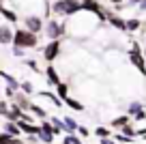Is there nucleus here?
<instances>
[{"label":"nucleus","instance_id":"obj_1","mask_svg":"<svg viewBox=\"0 0 146 144\" xmlns=\"http://www.w3.org/2000/svg\"><path fill=\"white\" fill-rule=\"evenodd\" d=\"M50 9L54 11V15H64V17H71V15H75V13H80V11H82V7H80L78 0H56Z\"/></svg>","mask_w":146,"mask_h":144},{"label":"nucleus","instance_id":"obj_2","mask_svg":"<svg viewBox=\"0 0 146 144\" xmlns=\"http://www.w3.org/2000/svg\"><path fill=\"white\" fill-rule=\"evenodd\" d=\"M13 45H19V47H36L39 45V37L30 30H15L13 32Z\"/></svg>","mask_w":146,"mask_h":144},{"label":"nucleus","instance_id":"obj_3","mask_svg":"<svg viewBox=\"0 0 146 144\" xmlns=\"http://www.w3.org/2000/svg\"><path fill=\"white\" fill-rule=\"evenodd\" d=\"M129 60H131V65L146 77V60H144V54H142V50H140V43H135V41L131 43V50H129Z\"/></svg>","mask_w":146,"mask_h":144},{"label":"nucleus","instance_id":"obj_4","mask_svg":"<svg viewBox=\"0 0 146 144\" xmlns=\"http://www.w3.org/2000/svg\"><path fill=\"white\" fill-rule=\"evenodd\" d=\"M43 28H45V37L50 39H60L64 35V24H60L58 19H50Z\"/></svg>","mask_w":146,"mask_h":144},{"label":"nucleus","instance_id":"obj_5","mask_svg":"<svg viewBox=\"0 0 146 144\" xmlns=\"http://www.w3.org/2000/svg\"><path fill=\"white\" fill-rule=\"evenodd\" d=\"M60 54V39H50V43L45 45V50H43V58L47 63H54Z\"/></svg>","mask_w":146,"mask_h":144},{"label":"nucleus","instance_id":"obj_6","mask_svg":"<svg viewBox=\"0 0 146 144\" xmlns=\"http://www.w3.org/2000/svg\"><path fill=\"white\" fill-rule=\"evenodd\" d=\"M24 24H26V30L35 32V35H39V32L43 30V19L39 17V15H28V17H24Z\"/></svg>","mask_w":146,"mask_h":144},{"label":"nucleus","instance_id":"obj_7","mask_svg":"<svg viewBox=\"0 0 146 144\" xmlns=\"http://www.w3.org/2000/svg\"><path fill=\"white\" fill-rule=\"evenodd\" d=\"M13 43V30L9 26H0V45Z\"/></svg>","mask_w":146,"mask_h":144},{"label":"nucleus","instance_id":"obj_8","mask_svg":"<svg viewBox=\"0 0 146 144\" xmlns=\"http://www.w3.org/2000/svg\"><path fill=\"white\" fill-rule=\"evenodd\" d=\"M2 131H7V133L13 135V138H19V135H22V131H19V127H17L15 121H7L5 125H2Z\"/></svg>","mask_w":146,"mask_h":144},{"label":"nucleus","instance_id":"obj_9","mask_svg":"<svg viewBox=\"0 0 146 144\" xmlns=\"http://www.w3.org/2000/svg\"><path fill=\"white\" fill-rule=\"evenodd\" d=\"M45 77H47V82H50V84H58L60 82V77H58V73H56V69H54V65H47V69H45Z\"/></svg>","mask_w":146,"mask_h":144},{"label":"nucleus","instance_id":"obj_10","mask_svg":"<svg viewBox=\"0 0 146 144\" xmlns=\"http://www.w3.org/2000/svg\"><path fill=\"white\" fill-rule=\"evenodd\" d=\"M0 15H2V17H7V22H17V13H15V11H11V9H7L5 5H2V2H0Z\"/></svg>","mask_w":146,"mask_h":144},{"label":"nucleus","instance_id":"obj_11","mask_svg":"<svg viewBox=\"0 0 146 144\" xmlns=\"http://www.w3.org/2000/svg\"><path fill=\"white\" fill-rule=\"evenodd\" d=\"M62 123H64V133H75V131H78V125H80V123L73 121L71 116L62 118Z\"/></svg>","mask_w":146,"mask_h":144},{"label":"nucleus","instance_id":"obj_12","mask_svg":"<svg viewBox=\"0 0 146 144\" xmlns=\"http://www.w3.org/2000/svg\"><path fill=\"white\" fill-rule=\"evenodd\" d=\"M62 101H64V103H67V105H69L71 110H75V112H84V105L80 103L78 99H71V95H67V97H64Z\"/></svg>","mask_w":146,"mask_h":144},{"label":"nucleus","instance_id":"obj_13","mask_svg":"<svg viewBox=\"0 0 146 144\" xmlns=\"http://www.w3.org/2000/svg\"><path fill=\"white\" fill-rule=\"evenodd\" d=\"M125 26H127V32H135V30H140L142 22L137 17H131V19H125Z\"/></svg>","mask_w":146,"mask_h":144},{"label":"nucleus","instance_id":"obj_14","mask_svg":"<svg viewBox=\"0 0 146 144\" xmlns=\"http://www.w3.org/2000/svg\"><path fill=\"white\" fill-rule=\"evenodd\" d=\"M129 123V114H123V116H116L114 121L110 123V127H114V129H120L123 125H127Z\"/></svg>","mask_w":146,"mask_h":144},{"label":"nucleus","instance_id":"obj_15","mask_svg":"<svg viewBox=\"0 0 146 144\" xmlns=\"http://www.w3.org/2000/svg\"><path fill=\"white\" fill-rule=\"evenodd\" d=\"M41 97H47V99H50L52 103L56 105V108H62V103H64V101L60 99V97H56L54 93H47V90H43V93H41Z\"/></svg>","mask_w":146,"mask_h":144},{"label":"nucleus","instance_id":"obj_16","mask_svg":"<svg viewBox=\"0 0 146 144\" xmlns=\"http://www.w3.org/2000/svg\"><path fill=\"white\" fill-rule=\"evenodd\" d=\"M56 93H58L60 99H64V97L69 95V84H64V82H58V84H56Z\"/></svg>","mask_w":146,"mask_h":144},{"label":"nucleus","instance_id":"obj_17","mask_svg":"<svg viewBox=\"0 0 146 144\" xmlns=\"http://www.w3.org/2000/svg\"><path fill=\"white\" fill-rule=\"evenodd\" d=\"M62 144H84V142H82V138H80V135L67 133V135H64V140H62Z\"/></svg>","mask_w":146,"mask_h":144},{"label":"nucleus","instance_id":"obj_18","mask_svg":"<svg viewBox=\"0 0 146 144\" xmlns=\"http://www.w3.org/2000/svg\"><path fill=\"white\" fill-rule=\"evenodd\" d=\"M28 110H30L32 114H36V116H39V118H47V112H45V110H43V108H39V105H36V103H30V108H28Z\"/></svg>","mask_w":146,"mask_h":144},{"label":"nucleus","instance_id":"obj_19","mask_svg":"<svg viewBox=\"0 0 146 144\" xmlns=\"http://www.w3.org/2000/svg\"><path fill=\"white\" fill-rule=\"evenodd\" d=\"M110 133H112V131H110V127H103V125H99L95 129V135L97 138H110Z\"/></svg>","mask_w":146,"mask_h":144},{"label":"nucleus","instance_id":"obj_20","mask_svg":"<svg viewBox=\"0 0 146 144\" xmlns=\"http://www.w3.org/2000/svg\"><path fill=\"white\" fill-rule=\"evenodd\" d=\"M120 133H123L125 138H133V135H135V129H133V127L127 123V125H123V127H120Z\"/></svg>","mask_w":146,"mask_h":144},{"label":"nucleus","instance_id":"obj_21","mask_svg":"<svg viewBox=\"0 0 146 144\" xmlns=\"http://www.w3.org/2000/svg\"><path fill=\"white\" fill-rule=\"evenodd\" d=\"M142 108H144V105H142L140 101H133V103H129V116H133L135 112H140Z\"/></svg>","mask_w":146,"mask_h":144},{"label":"nucleus","instance_id":"obj_22","mask_svg":"<svg viewBox=\"0 0 146 144\" xmlns=\"http://www.w3.org/2000/svg\"><path fill=\"white\" fill-rule=\"evenodd\" d=\"M52 121V125L56 127V131H58V133H62L64 131V123H62V118H50Z\"/></svg>","mask_w":146,"mask_h":144},{"label":"nucleus","instance_id":"obj_23","mask_svg":"<svg viewBox=\"0 0 146 144\" xmlns=\"http://www.w3.org/2000/svg\"><path fill=\"white\" fill-rule=\"evenodd\" d=\"M19 90H22V93H26V95H32V93H35V88H32L30 82H22V84H19Z\"/></svg>","mask_w":146,"mask_h":144},{"label":"nucleus","instance_id":"obj_24","mask_svg":"<svg viewBox=\"0 0 146 144\" xmlns=\"http://www.w3.org/2000/svg\"><path fill=\"white\" fill-rule=\"evenodd\" d=\"M0 116H9V103H7V101L5 99H2V101H0Z\"/></svg>","mask_w":146,"mask_h":144},{"label":"nucleus","instance_id":"obj_25","mask_svg":"<svg viewBox=\"0 0 146 144\" xmlns=\"http://www.w3.org/2000/svg\"><path fill=\"white\" fill-rule=\"evenodd\" d=\"M78 135L80 138H88V135H90V129L84 127V125H78Z\"/></svg>","mask_w":146,"mask_h":144},{"label":"nucleus","instance_id":"obj_26","mask_svg":"<svg viewBox=\"0 0 146 144\" xmlns=\"http://www.w3.org/2000/svg\"><path fill=\"white\" fill-rule=\"evenodd\" d=\"M11 140H13V135H9L7 131L0 133V144H11Z\"/></svg>","mask_w":146,"mask_h":144},{"label":"nucleus","instance_id":"obj_27","mask_svg":"<svg viewBox=\"0 0 146 144\" xmlns=\"http://www.w3.org/2000/svg\"><path fill=\"white\" fill-rule=\"evenodd\" d=\"M133 118H135V121H137V123H140V121H146V110H144V108H142V110H140V112H135V114H133Z\"/></svg>","mask_w":146,"mask_h":144},{"label":"nucleus","instance_id":"obj_28","mask_svg":"<svg viewBox=\"0 0 146 144\" xmlns=\"http://www.w3.org/2000/svg\"><path fill=\"white\" fill-rule=\"evenodd\" d=\"M26 65H28V67H30V69H32V71H35V73H43L41 69H39V65H36V60H28Z\"/></svg>","mask_w":146,"mask_h":144},{"label":"nucleus","instance_id":"obj_29","mask_svg":"<svg viewBox=\"0 0 146 144\" xmlns=\"http://www.w3.org/2000/svg\"><path fill=\"white\" fill-rule=\"evenodd\" d=\"M110 2H114V7H116V11H123V9H125V5H123L125 0H110Z\"/></svg>","mask_w":146,"mask_h":144},{"label":"nucleus","instance_id":"obj_30","mask_svg":"<svg viewBox=\"0 0 146 144\" xmlns=\"http://www.w3.org/2000/svg\"><path fill=\"white\" fill-rule=\"evenodd\" d=\"M13 54H15V56H24V47H19V45H13Z\"/></svg>","mask_w":146,"mask_h":144},{"label":"nucleus","instance_id":"obj_31","mask_svg":"<svg viewBox=\"0 0 146 144\" xmlns=\"http://www.w3.org/2000/svg\"><path fill=\"white\" fill-rule=\"evenodd\" d=\"M99 140H101L99 144H116V142H114V138H99Z\"/></svg>","mask_w":146,"mask_h":144},{"label":"nucleus","instance_id":"obj_32","mask_svg":"<svg viewBox=\"0 0 146 144\" xmlns=\"http://www.w3.org/2000/svg\"><path fill=\"white\" fill-rule=\"evenodd\" d=\"M137 7H140L142 13H146V0H140V2H137Z\"/></svg>","mask_w":146,"mask_h":144},{"label":"nucleus","instance_id":"obj_33","mask_svg":"<svg viewBox=\"0 0 146 144\" xmlns=\"http://www.w3.org/2000/svg\"><path fill=\"white\" fill-rule=\"evenodd\" d=\"M11 144H24V142H22L19 138H13V140H11Z\"/></svg>","mask_w":146,"mask_h":144},{"label":"nucleus","instance_id":"obj_34","mask_svg":"<svg viewBox=\"0 0 146 144\" xmlns=\"http://www.w3.org/2000/svg\"><path fill=\"white\" fill-rule=\"evenodd\" d=\"M24 144H26V142H24ZM28 144H39V142H36V140H28Z\"/></svg>","mask_w":146,"mask_h":144},{"label":"nucleus","instance_id":"obj_35","mask_svg":"<svg viewBox=\"0 0 146 144\" xmlns=\"http://www.w3.org/2000/svg\"><path fill=\"white\" fill-rule=\"evenodd\" d=\"M137 2H140V0H129V5H137Z\"/></svg>","mask_w":146,"mask_h":144},{"label":"nucleus","instance_id":"obj_36","mask_svg":"<svg viewBox=\"0 0 146 144\" xmlns=\"http://www.w3.org/2000/svg\"><path fill=\"white\" fill-rule=\"evenodd\" d=\"M116 144H127V142H116Z\"/></svg>","mask_w":146,"mask_h":144},{"label":"nucleus","instance_id":"obj_37","mask_svg":"<svg viewBox=\"0 0 146 144\" xmlns=\"http://www.w3.org/2000/svg\"><path fill=\"white\" fill-rule=\"evenodd\" d=\"M144 60H146V54H144Z\"/></svg>","mask_w":146,"mask_h":144},{"label":"nucleus","instance_id":"obj_38","mask_svg":"<svg viewBox=\"0 0 146 144\" xmlns=\"http://www.w3.org/2000/svg\"><path fill=\"white\" fill-rule=\"evenodd\" d=\"M144 110H146V105H144Z\"/></svg>","mask_w":146,"mask_h":144}]
</instances>
